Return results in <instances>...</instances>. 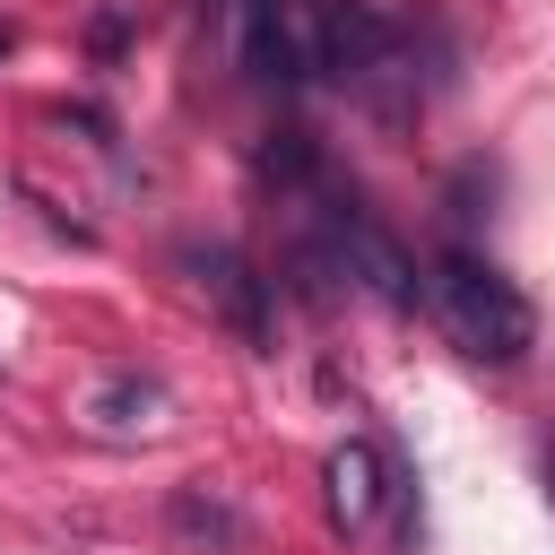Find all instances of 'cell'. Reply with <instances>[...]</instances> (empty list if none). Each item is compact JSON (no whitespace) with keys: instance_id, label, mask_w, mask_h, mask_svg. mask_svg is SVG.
I'll use <instances>...</instances> for the list:
<instances>
[{"instance_id":"cell-1","label":"cell","mask_w":555,"mask_h":555,"mask_svg":"<svg viewBox=\"0 0 555 555\" xmlns=\"http://www.w3.org/2000/svg\"><path fill=\"white\" fill-rule=\"evenodd\" d=\"M425 304H434L442 338H451L468 364L512 373V364H529V347H538V304H529L477 243H442V251H434V269H425Z\"/></svg>"},{"instance_id":"cell-2","label":"cell","mask_w":555,"mask_h":555,"mask_svg":"<svg viewBox=\"0 0 555 555\" xmlns=\"http://www.w3.org/2000/svg\"><path fill=\"white\" fill-rule=\"evenodd\" d=\"M304 199L321 208V225H312V234H330V243H338V260H347V278H356V286H373L390 312H416V304H425V278H416L408 243H399V234H390V225H382V217H373L338 173H321Z\"/></svg>"},{"instance_id":"cell-3","label":"cell","mask_w":555,"mask_h":555,"mask_svg":"<svg viewBox=\"0 0 555 555\" xmlns=\"http://www.w3.org/2000/svg\"><path fill=\"white\" fill-rule=\"evenodd\" d=\"M234 43H243V69L260 87H304L312 61H304V9L295 0H234Z\"/></svg>"},{"instance_id":"cell-4","label":"cell","mask_w":555,"mask_h":555,"mask_svg":"<svg viewBox=\"0 0 555 555\" xmlns=\"http://www.w3.org/2000/svg\"><path fill=\"white\" fill-rule=\"evenodd\" d=\"M182 269L199 278V295H208L251 347H269V286H278V278H260V269H251L243 251H225V243H191Z\"/></svg>"},{"instance_id":"cell-5","label":"cell","mask_w":555,"mask_h":555,"mask_svg":"<svg viewBox=\"0 0 555 555\" xmlns=\"http://www.w3.org/2000/svg\"><path fill=\"white\" fill-rule=\"evenodd\" d=\"M321 477H330V520H338L347 538L382 520V503H390V477H382V451H373L364 434H356V442H338Z\"/></svg>"},{"instance_id":"cell-6","label":"cell","mask_w":555,"mask_h":555,"mask_svg":"<svg viewBox=\"0 0 555 555\" xmlns=\"http://www.w3.org/2000/svg\"><path fill=\"white\" fill-rule=\"evenodd\" d=\"M95 434H156L165 425V382L156 373H104V390L87 399Z\"/></svg>"},{"instance_id":"cell-7","label":"cell","mask_w":555,"mask_h":555,"mask_svg":"<svg viewBox=\"0 0 555 555\" xmlns=\"http://www.w3.org/2000/svg\"><path fill=\"white\" fill-rule=\"evenodd\" d=\"M173 520H182L191 538H243L234 503H217V494H199V486H182V494H173Z\"/></svg>"},{"instance_id":"cell-8","label":"cell","mask_w":555,"mask_h":555,"mask_svg":"<svg viewBox=\"0 0 555 555\" xmlns=\"http://www.w3.org/2000/svg\"><path fill=\"white\" fill-rule=\"evenodd\" d=\"M121 35H130V26H121V9H95V61H113V52H121Z\"/></svg>"},{"instance_id":"cell-9","label":"cell","mask_w":555,"mask_h":555,"mask_svg":"<svg viewBox=\"0 0 555 555\" xmlns=\"http://www.w3.org/2000/svg\"><path fill=\"white\" fill-rule=\"evenodd\" d=\"M538 468H546V503H555V425H546V442H538Z\"/></svg>"}]
</instances>
